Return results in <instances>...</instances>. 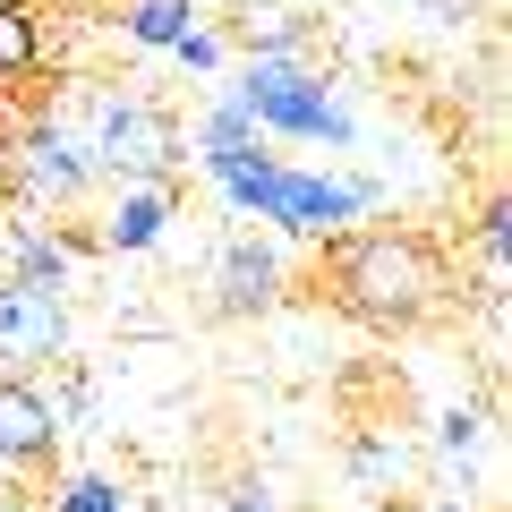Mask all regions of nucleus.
<instances>
[{
  "instance_id": "2",
  "label": "nucleus",
  "mask_w": 512,
  "mask_h": 512,
  "mask_svg": "<svg viewBox=\"0 0 512 512\" xmlns=\"http://www.w3.org/2000/svg\"><path fill=\"white\" fill-rule=\"evenodd\" d=\"M231 94L256 111L265 137H316V146H350L359 137V120L325 94V77H308L291 52H248V77Z\"/></svg>"
},
{
  "instance_id": "15",
  "label": "nucleus",
  "mask_w": 512,
  "mask_h": 512,
  "mask_svg": "<svg viewBox=\"0 0 512 512\" xmlns=\"http://www.w3.org/2000/svg\"><path fill=\"white\" fill-rule=\"evenodd\" d=\"M248 137H265V128H256V111L239 103V94H222L214 111H205V128H197V146L214 154V146H248Z\"/></svg>"
},
{
  "instance_id": "4",
  "label": "nucleus",
  "mask_w": 512,
  "mask_h": 512,
  "mask_svg": "<svg viewBox=\"0 0 512 512\" xmlns=\"http://www.w3.org/2000/svg\"><path fill=\"white\" fill-rule=\"evenodd\" d=\"M376 205H384L376 180H333V171H291L282 163L274 188H265V205H256V222H274V231H291V239H325V231H342V222L376 214Z\"/></svg>"
},
{
  "instance_id": "12",
  "label": "nucleus",
  "mask_w": 512,
  "mask_h": 512,
  "mask_svg": "<svg viewBox=\"0 0 512 512\" xmlns=\"http://www.w3.org/2000/svg\"><path fill=\"white\" fill-rule=\"evenodd\" d=\"M69 265H77V248L60 231H9V274H18V282H52V291H60Z\"/></svg>"
},
{
  "instance_id": "18",
  "label": "nucleus",
  "mask_w": 512,
  "mask_h": 512,
  "mask_svg": "<svg viewBox=\"0 0 512 512\" xmlns=\"http://www.w3.org/2000/svg\"><path fill=\"white\" fill-rule=\"evenodd\" d=\"M0 205H18V128H0Z\"/></svg>"
},
{
  "instance_id": "14",
  "label": "nucleus",
  "mask_w": 512,
  "mask_h": 512,
  "mask_svg": "<svg viewBox=\"0 0 512 512\" xmlns=\"http://www.w3.org/2000/svg\"><path fill=\"white\" fill-rule=\"evenodd\" d=\"M52 512H128V495H120V478H103V470H77V478H60Z\"/></svg>"
},
{
  "instance_id": "3",
  "label": "nucleus",
  "mask_w": 512,
  "mask_h": 512,
  "mask_svg": "<svg viewBox=\"0 0 512 512\" xmlns=\"http://www.w3.org/2000/svg\"><path fill=\"white\" fill-rule=\"evenodd\" d=\"M77 146H86L94 180H171V163H180V128H171V111H154L146 94H94L86 103V128H77Z\"/></svg>"
},
{
  "instance_id": "19",
  "label": "nucleus",
  "mask_w": 512,
  "mask_h": 512,
  "mask_svg": "<svg viewBox=\"0 0 512 512\" xmlns=\"http://www.w3.org/2000/svg\"><path fill=\"white\" fill-rule=\"evenodd\" d=\"M222 512H282V504L265 487H231V495H222Z\"/></svg>"
},
{
  "instance_id": "11",
  "label": "nucleus",
  "mask_w": 512,
  "mask_h": 512,
  "mask_svg": "<svg viewBox=\"0 0 512 512\" xmlns=\"http://www.w3.org/2000/svg\"><path fill=\"white\" fill-rule=\"evenodd\" d=\"M43 69V0H0V94Z\"/></svg>"
},
{
  "instance_id": "13",
  "label": "nucleus",
  "mask_w": 512,
  "mask_h": 512,
  "mask_svg": "<svg viewBox=\"0 0 512 512\" xmlns=\"http://www.w3.org/2000/svg\"><path fill=\"white\" fill-rule=\"evenodd\" d=\"M188 26H197V0H137L128 9V43H146V52H171Z\"/></svg>"
},
{
  "instance_id": "10",
  "label": "nucleus",
  "mask_w": 512,
  "mask_h": 512,
  "mask_svg": "<svg viewBox=\"0 0 512 512\" xmlns=\"http://www.w3.org/2000/svg\"><path fill=\"white\" fill-rule=\"evenodd\" d=\"M205 171H214V188L239 205V214H256L265 188H274V171H282V154H265V137H248V146H214Z\"/></svg>"
},
{
  "instance_id": "5",
  "label": "nucleus",
  "mask_w": 512,
  "mask_h": 512,
  "mask_svg": "<svg viewBox=\"0 0 512 512\" xmlns=\"http://www.w3.org/2000/svg\"><path fill=\"white\" fill-rule=\"evenodd\" d=\"M69 359V308L52 282L0 274V376H35V367Z\"/></svg>"
},
{
  "instance_id": "20",
  "label": "nucleus",
  "mask_w": 512,
  "mask_h": 512,
  "mask_svg": "<svg viewBox=\"0 0 512 512\" xmlns=\"http://www.w3.org/2000/svg\"><path fill=\"white\" fill-rule=\"evenodd\" d=\"M436 512H470V504H436Z\"/></svg>"
},
{
  "instance_id": "7",
  "label": "nucleus",
  "mask_w": 512,
  "mask_h": 512,
  "mask_svg": "<svg viewBox=\"0 0 512 512\" xmlns=\"http://www.w3.org/2000/svg\"><path fill=\"white\" fill-rule=\"evenodd\" d=\"M60 436H69V427H60L52 393H43L35 376H0V470H18V478L52 470Z\"/></svg>"
},
{
  "instance_id": "8",
  "label": "nucleus",
  "mask_w": 512,
  "mask_h": 512,
  "mask_svg": "<svg viewBox=\"0 0 512 512\" xmlns=\"http://www.w3.org/2000/svg\"><path fill=\"white\" fill-rule=\"evenodd\" d=\"M274 299H282V256L265 248L256 231L222 239V256H214V308L222 316H265Z\"/></svg>"
},
{
  "instance_id": "6",
  "label": "nucleus",
  "mask_w": 512,
  "mask_h": 512,
  "mask_svg": "<svg viewBox=\"0 0 512 512\" xmlns=\"http://www.w3.org/2000/svg\"><path fill=\"white\" fill-rule=\"evenodd\" d=\"M94 188V163H86V146H77V128H60V120H26L18 128V205H69V197H86Z\"/></svg>"
},
{
  "instance_id": "9",
  "label": "nucleus",
  "mask_w": 512,
  "mask_h": 512,
  "mask_svg": "<svg viewBox=\"0 0 512 512\" xmlns=\"http://www.w3.org/2000/svg\"><path fill=\"white\" fill-rule=\"evenodd\" d=\"M163 222H171V180H137V188H120V205H111L103 248L111 256H146L154 239H163Z\"/></svg>"
},
{
  "instance_id": "16",
  "label": "nucleus",
  "mask_w": 512,
  "mask_h": 512,
  "mask_svg": "<svg viewBox=\"0 0 512 512\" xmlns=\"http://www.w3.org/2000/svg\"><path fill=\"white\" fill-rule=\"evenodd\" d=\"M171 60H180L188 77H214L222 69V35H214V26H188V35L171 43Z\"/></svg>"
},
{
  "instance_id": "17",
  "label": "nucleus",
  "mask_w": 512,
  "mask_h": 512,
  "mask_svg": "<svg viewBox=\"0 0 512 512\" xmlns=\"http://www.w3.org/2000/svg\"><path fill=\"white\" fill-rule=\"evenodd\" d=\"M436 444H444V453H470V444H478V410H444Z\"/></svg>"
},
{
  "instance_id": "1",
  "label": "nucleus",
  "mask_w": 512,
  "mask_h": 512,
  "mask_svg": "<svg viewBox=\"0 0 512 512\" xmlns=\"http://www.w3.org/2000/svg\"><path fill=\"white\" fill-rule=\"evenodd\" d=\"M316 291H325L333 316H350L359 333H427L444 308H453V256L427 231H402V222H342L325 231V256H316Z\"/></svg>"
}]
</instances>
